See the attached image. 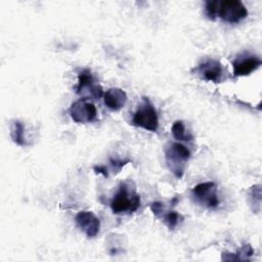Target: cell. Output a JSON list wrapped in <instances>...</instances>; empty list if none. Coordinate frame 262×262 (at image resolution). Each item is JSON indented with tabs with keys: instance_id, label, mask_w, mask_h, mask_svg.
<instances>
[{
	"instance_id": "6da1fadb",
	"label": "cell",
	"mask_w": 262,
	"mask_h": 262,
	"mask_svg": "<svg viewBox=\"0 0 262 262\" xmlns=\"http://www.w3.org/2000/svg\"><path fill=\"white\" fill-rule=\"evenodd\" d=\"M205 13L211 20L220 17L224 21L230 24H237L248 16V10L239 0L207 1Z\"/></svg>"
},
{
	"instance_id": "7a4b0ae2",
	"label": "cell",
	"mask_w": 262,
	"mask_h": 262,
	"mask_svg": "<svg viewBox=\"0 0 262 262\" xmlns=\"http://www.w3.org/2000/svg\"><path fill=\"white\" fill-rule=\"evenodd\" d=\"M140 195L135 191L132 181L121 182L117 193L111 201V209L114 214L133 213L140 207Z\"/></svg>"
},
{
	"instance_id": "3957f363",
	"label": "cell",
	"mask_w": 262,
	"mask_h": 262,
	"mask_svg": "<svg viewBox=\"0 0 262 262\" xmlns=\"http://www.w3.org/2000/svg\"><path fill=\"white\" fill-rule=\"evenodd\" d=\"M165 158L170 171L177 178H181L185 166L190 159V150L179 142L170 143L165 148Z\"/></svg>"
},
{
	"instance_id": "277c9868",
	"label": "cell",
	"mask_w": 262,
	"mask_h": 262,
	"mask_svg": "<svg viewBox=\"0 0 262 262\" xmlns=\"http://www.w3.org/2000/svg\"><path fill=\"white\" fill-rule=\"evenodd\" d=\"M132 124L150 132H157L159 128L158 113L147 97H142L132 118Z\"/></svg>"
},
{
	"instance_id": "5b68a950",
	"label": "cell",
	"mask_w": 262,
	"mask_h": 262,
	"mask_svg": "<svg viewBox=\"0 0 262 262\" xmlns=\"http://www.w3.org/2000/svg\"><path fill=\"white\" fill-rule=\"evenodd\" d=\"M69 114L72 120L79 124L93 122L97 117L95 105L86 97L73 102L69 108Z\"/></svg>"
},
{
	"instance_id": "8992f818",
	"label": "cell",
	"mask_w": 262,
	"mask_h": 262,
	"mask_svg": "<svg viewBox=\"0 0 262 262\" xmlns=\"http://www.w3.org/2000/svg\"><path fill=\"white\" fill-rule=\"evenodd\" d=\"M194 71L205 81L220 83L225 79V70L222 63L216 59L207 58L203 60L195 67Z\"/></svg>"
},
{
	"instance_id": "52a82bcc",
	"label": "cell",
	"mask_w": 262,
	"mask_h": 262,
	"mask_svg": "<svg viewBox=\"0 0 262 262\" xmlns=\"http://www.w3.org/2000/svg\"><path fill=\"white\" fill-rule=\"evenodd\" d=\"M192 195L199 204L206 208L215 209L219 205V200L217 196V185L213 181L196 184L192 188Z\"/></svg>"
},
{
	"instance_id": "ba28073f",
	"label": "cell",
	"mask_w": 262,
	"mask_h": 262,
	"mask_svg": "<svg viewBox=\"0 0 262 262\" xmlns=\"http://www.w3.org/2000/svg\"><path fill=\"white\" fill-rule=\"evenodd\" d=\"M262 61L260 57L250 53H244L238 55L232 61V69H233V76L234 77H243L249 76L251 73L256 71Z\"/></svg>"
},
{
	"instance_id": "9c48e42d",
	"label": "cell",
	"mask_w": 262,
	"mask_h": 262,
	"mask_svg": "<svg viewBox=\"0 0 262 262\" xmlns=\"http://www.w3.org/2000/svg\"><path fill=\"white\" fill-rule=\"evenodd\" d=\"M77 226L86 234L87 237H94L100 229V220L91 211H80L75 217Z\"/></svg>"
},
{
	"instance_id": "30bf717a",
	"label": "cell",
	"mask_w": 262,
	"mask_h": 262,
	"mask_svg": "<svg viewBox=\"0 0 262 262\" xmlns=\"http://www.w3.org/2000/svg\"><path fill=\"white\" fill-rule=\"evenodd\" d=\"M88 89L90 95L94 98H99L103 96L102 87L94 83V78L89 69L82 70L78 75V84L76 86V92L82 94L83 91Z\"/></svg>"
},
{
	"instance_id": "8fae6325",
	"label": "cell",
	"mask_w": 262,
	"mask_h": 262,
	"mask_svg": "<svg viewBox=\"0 0 262 262\" xmlns=\"http://www.w3.org/2000/svg\"><path fill=\"white\" fill-rule=\"evenodd\" d=\"M128 96L127 93L118 87H113L110 88L108 90H106L103 93V101L104 104L112 111L118 112L120 110H122L126 102H127Z\"/></svg>"
},
{
	"instance_id": "7c38bea8",
	"label": "cell",
	"mask_w": 262,
	"mask_h": 262,
	"mask_svg": "<svg viewBox=\"0 0 262 262\" xmlns=\"http://www.w3.org/2000/svg\"><path fill=\"white\" fill-rule=\"evenodd\" d=\"M10 137L12 139V141L19 145V146H24L27 145V140L25 137V126L24 124L18 121V120H14L11 125H10Z\"/></svg>"
},
{
	"instance_id": "4fadbf2b",
	"label": "cell",
	"mask_w": 262,
	"mask_h": 262,
	"mask_svg": "<svg viewBox=\"0 0 262 262\" xmlns=\"http://www.w3.org/2000/svg\"><path fill=\"white\" fill-rule=\"evenodd\" d=\"M172 134L176 140L188 141L192 139V136L185 132V127L182 121H175L172 125Z\"/></svg>"
},
{
	"instance_id": "5bb4252c",
	"label": "cell",
	"mask_w": 262,
	"mask_h": 262,
	"mask_svg": "<svg viewBox=\"0 0 262 262\" xmlns=\"http://www.w3.org/2000/svg\"><path fill=\"white\" fill-rule=\"evenodd\" d=\"M254 254V250L250 245H244L236 253H229L227 257H222V260H245Z\"/></svg>"
},
{
	"instance_id": "9a60e30c",
	"label": "cell",
	"mask_w": 262,
	"mask_h": 262,
	"mask_svg": "<svg viewBox=\"0 0 262 262\" xmlns=\"http://www.w3.org/2000/svg\"><path fill=\"white\" fill-rule=\"evenodd\" d=\"M164 215V214H163ZM182 219V217L176 212V211H169L166 212L165 215L163 216V220L167 227L170 230H173L179 223V221Z\"/></svg>"
},
{
	"instance_id": "2e32d148",
	"label": "cell",
	"mask_w": 262,
	"mask_h": 262,
	"mask_svg": "<svg viewBox=\"0 0 262 262\" xmlns=\"http://www.w3.org/2000/svg\"><path fill=\"white\" fill-rule=\"evenodd\" d=\"M250 198L252 199V206H254L253 211L259 212L260 211V205H261V189H260V185H254L251 187L250 190Z\"/></svg>"
},
{
	"instance_id": "e0dca14e",
	"label": "cell",
	"mask_w": 262,
	"mask_h": 262,
	"mask_svg": "<svg viewBox=\"0 0 262 262\" xmlns=\"http://www.w3.org/2000/svg\"><path fill=\"white\" fill-rule=\"evenodd\" d=\"M164 209V205L161 202H154L150 204V210L157 217H160L163 214Z\"/></svg>"
},
{
	"instance_id": "ac0fdd59",
	"label": "cell",
	"mask_w": 262,
	"mask_h": 262,
	"mask_svg": "<svg viewBox=\"0 0 262 262\" xmlns=\"http://www.w3.org/2000/svg\"><path fill=\"white\" fill-rule=\"evenodd\" d=\"M110 162H111V165H112V168L114 171H117V173L119 171H121V169L126 165L128 164L130 161L129 160H126V161H123V160H114V159H110Z\"/></svg>"
},
{
	"instance_id": "d6986e66",
	"label": "cell",
	"mask_w": 262,
	"mask_h": 262,
	"mask_svg": "<svg viewBox=\"0 0 262 262\" xmlns=\"http://www.w3.org/2000/svg\"><path fill=\"white\" fill-rule=\"evenodd\" d=\"M93 170L95 171V173H98V174H102L104 177H108V173H107V170L105 167H102V166H95L93 168Z\"/></svg>"
}]
</instances>
